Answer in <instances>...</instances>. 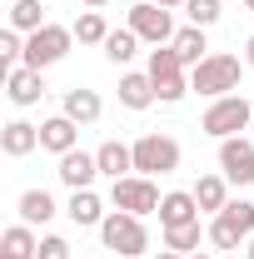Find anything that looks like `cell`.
I'll return each mask as SVG.
<instances>
[{
	"label": "cell",
	"mask_w": 254,
	"mask_h": 259,
	"mask_svg": "<svg viewBox=\"0 0 254 259\" xmlns=\"http://www.w3.org/2000/svg\"><path fill=\"white\" fill-rule=\"evenodd\" d=\"M239 75H244V65H239V55H224V50H209L204 60L190 70V90L204 100H224L239 90Z\"/></svg>",
	"instance_id": "cell-1"
},
{
	"label": "cell",
	"mask_w": 254,
	"mask_h": 259,
	"mask_svg": "<svg viewBox=\"0 0 254 259\" xmlns=\"http://www.w3.org/2000/svg\"><path fill=\"white\" fill-rule=\"evenodd\" d=\"M100 244L115 249V259H140L150 249V229L140 214H125V209H110L105 225H100Z\"/></svg>",
	"instance_id": "cell-2"
},
{
	"label": "cell",
	"mask_w": 254,
	"mask_h": 259,
	"mask_svg": "<svg viewBox=\"0 0 254 259\" xmlns=\"http://www.w3.org/2000/svg\"><path fill=\"white\" fill-rule=\"evenodd\" d=\"M244 125H254V100H244V95L209 100V110H204V120H199V130L215 135V140H234Z\"/></svg>",
	"instance_id": "cell-3"
},
{
	"label": "cell",
	"mask_w": 254,
	"mask_h": 259,
	"mask_svg": "<svg viewBox=\"0 0 254 259\" xmlns=\"http://www.w3.org/2000/svg\"><path fill=\"white\" fill-rule=\"evenodd\" d=\"M70 45H75V30L70 25H45V30H35L25 35V60L20 65H30V70H50V65H60L65 55H70Z\"/></svg>",
	"instance_id": "cell-4"
},
{
	"label": "cell",
	"mask_w": 254,
	"mask_h": 259,
	"mask_svg": "<svg viewBox=\"0 0 254 259\" xmlns=\"http://www.w3.org/2000/svg\"><path fill=\"white\" fill-rule=\"evenodd\" d=\"M159 199H164V194L155 190L150 175H125V180L110 185V204L125 209V214H140V220H145V214H159Z\"/></svg>",
	"instance_id": "cell-5"
},
{
	"label": "cell",
	"mask_w": 254,
	"mask_h": 259,
	"mask_svg": "<svg viewBox=\"0 0 254 259\" xmlns=\"http://www.w3.org/2000/svg\"><path fill=\"white\" fill-rule=\"evenodd\" d=\"M180 169V140L170 135H140L135 140V175H175Z\"/></svg>",
	"instance_id": "cell-6"
},
{
	"label": "cell",
	"mask_w": 254,
	"mask_h": 259,
	"mask_svg": "<svg viewBox=\"0 0 254 259\" xmlns=\"http://www.w3.org/2000/svg\"><path fill=\"white\" fill-rule=\"evenodd\" d=\"M130 30L140 35V40H150V45H170L175 40V20H170L164 5L145 0V5H130Z\"/></svg>",
	"instance_id": "cell-7"
},
{
	"label": "cell",
	"mask_w": 254,
	"mask_h": 259,
	"mask_svg": "<svg viewBox=\"0 0 254 259\" xmlns=\"http://www.w3.org/2000/svg\"><path fill=\"white\" fill-rule=\"evenodd\" d=\"M220 175L229 185H254V145L244 135H234V140H220Z\"/></svg>",
	"instance_id": "cell-8"
},
{
	"label": "cell",
	"mask_w": 254,
	"mask_h": 259,
	"mask_svg": "<svg viewBox=\"0 0 254 259\" xmlns=\"http://www.w3.org/2000/svg\"><path fill=\"white\" fill-rule=\"evenodd\" d=\"M5 95H10V105L30 110V105H40V95H45V75H40V70H30V65L5 70Z\"/></svg>",
	"instance_id": "cell-9"
},
{
	"label": "cell",
	"mask_w": 254,
	"mask_h": 259,
	"mask_svg": "<svg viewBox=\"0 0 254 259\" xmlns=\"http://www.w3.org/2000/svg\"><path fill=\"white\" fill-rule=\"evenodd\" d=\"M75 140H80V125H75L70 115H50V120H40V150H50V155H70V150H80Z\"/></svg>",
	"instance_id": "cell-10"
},
{
	"label": "cell",
	"mask_w": 254,
	"mask_h": 259,
	"mask_svg": "<svg viewBox=\"0 0 254 259\" xmlns=\"http://www.w3.org/2000/svg\"><path fill=\"white\" fill-rule=\"evenodd\" d=\"M199 220V199L194 190H170L159 199V229H175V225H194Z\"/></svg>",
	"instance_id": "cell-11"
},
{
	"label": "cell",
	"mask_w": 254,
	"mask_h": 259,
	"mask_svg": "<svg viewBox=\"0 0 254 259\" xmlns=\"http://www.w3.org/2000/svg\"><path fill=\"white\" fill-rule=\"evenodd\" d=\"M60 185H70V190H90L100 175V160L95 155H85V150H70V155H60Z\"/></svg>",
	"instance_id": "cell-12"
},
{
	"label": "cell",
	"mask_w": 254,
	"mask_h": 259,
	"mask_svg": "<svg viewBox=\"0 0 254 259\" xmlns=\"http://www.w3.org/2000/svg\"><path fill=\"white\" fill-rule=\"evenodd\" d=\"M0 150H5L10 160H25L30 150H40V125H30V120H10V125L0 130Z\"/></svg>",
	"instance_id": "cell-13"
},
{
	"label": "cell",
	"mask_w": 254,
	"mask_h": 259,
	"mask_svg": "<svg viewBox=\"0 0 254 259\" xmlns=\"http://www.w3.org/2000/svg\"><path fill=\"white\" fill-rule=\"evenodd\" d=\"M155 80H150V70H145V75H140V70H125V75H120V105H125V110H150V105H155Z\"/></svg>",
	"instance_id": "cell-14"
},
{
	"label": "cell",
	"mask_w": 254,
	"mask_h": 259,
	"mask_svg": "<svg viewBox=\"0 0 254 259\" xmlns=\"http://www.w3.org/2000/svg\"><path fill=\"white\" fill-rule=\"evenodd\" d=\"M100 160V175H110V180H125V175H135V145H120V140H105L95 150Z\"/></svg>",
	"instance_id": "cell-15"
},
{
	"label": "cell",
	"mask_w": 254,
	"mask_h": 259,
	"mask_svg": "<svg viewBox=\"0 0 254 259\" xmlns=\"http://www.w3.org/2000/svg\"><path fill=\"white\" fill-rule=\"evenodd\" d=\"M65 214H70L80 229H100V225H105V204H100V194H95V190H70Z\"/></svg>",
	"instance_id": "cell-16"
},
{
	"label": "cell",
	"mask_w": 254,
	"mask_h": 259,
	"mask_svg": "<svg viewBox=\"0 0 254 259\" xmlns=\"http://www.w3.org/2000/svg\"><path fill=\"white\" fill-rule=\"evenodd\" d=\"M60 115H70L75 125H95L100 115H105V105H100L95 90H85V85H75V90H65V110Z\"/></svg>",
	"instance_id": "cell-17"
},
{
	"label": "cell",
	"mask_w": 254,
	"mask_h": 259,
	"mask_svg": "<svg viewBox=\"0 0 254 259\" xmlns=\"http://www.w3.org/2000/svg\"><path fill=\"white\" fill-rule=\"evenodd\" d=\"M170 45H175V55L185 60V70H194V65L209 55V35L199 30V25H185V30H175V40H170Z\"/></svg>",
	"instance_id": "cell-18"
},
{
	"label": "cell",
	"mask_w": 254,
	"mask_h": 259,
	"mask_svg": "<svg viewBox=\"0 0 254 259\" xmlns=\"http://www.w3.org/2000/svg\"><path fill=\"white\" fill-rule=\"evenodd\" d=\"M194 199H199V214H220L224 204H229V180L224 175H199Z\"/></svg>",
	"instance_id": "cell-19"
},
{
	"label": "cell",
	"mask_w": 254,
	"mask_h": 259,
	"mask_svg": "<svg viewBox=\"0 0 254 259\" xmlns=\"http://www.w3.org/2000/svg\"><path fill=\"white\" fill-rule=\"evenodd\" d=\"M15 209H20V225H50V220H55V199H50V190H25Z\"/></svg>",
	"instance_id": "cell-20"
},
{
	"label": "cell",
	"mask_w": 254,
	"mask_h": 259,
	"mask_svg": "<svg viewBox=\"0 0 254 259\" xmlns=\"http://www.w3.org/2000/svg\"><path fill=\"white\" fill-rule=\"evenodd\" d=\"M35 249H40V239H35V229H30V225H10L5 234H0V254L35 259Z\"/></svg>",
	"instance_id": "cell-21"
},
{
	"label": "cell",
	"mask_w": 254,
	"mask_h": 259,
	"mask_svg": "<svg viewBox=\"0 0 254 259\" xmlns=\"http://www.w3.org/2000/svg\"><path fill=\"white\" fill-rule=\"evenodd\" d=\"M100 50H105V60H110V65H130L135 55H140V35L130 30V25H125V30H110V40H105Z\"/></svg>",
	"instance_id": "cell-22"
},
{
	"label": "cell",
	"mask_w": 254,
	"mask_h": 259,
	"mask_svg": "<svg viewBox=\"0 0 254 259\" xmlns=\"http://www.w3.org/2000/svg\"><path fill=\"white\" fill-rule=\"evenodd\" d=\"M45 25H50V20H45L40 0H15V5H10V30L35 35V30H45Z\"/></svg>",
	"instance_id": "cell-23"
},
{
	"label": "cell",
	"mask_w": 254,
	"mask_h": 259,
	"mask_svg": "<svg viewBox=\"0 0 254 259\" xmlns=\"http://www.w3.org/2000/svg\"><path fill=\"white\" fill-rule=\"evenodd\" d=\"M204 234H209V229H199V220H194V225H175V229H164V249H175V254L190 259Z\"/></svg>",
	"instance_id": "cell-24"
},
{
	"label": "cell",
	"mask_w": 254,
	"mask_h": 259,
	"mask_svg": "<svg viewBox=\"0 0 254 259\" xmlns=\"http://www.w3.org/2000/svg\"><path fill=\"white\" fill-rule=\"evenodd\" d=\"M209 244H215V249H239V244H249V234L234 225L229 214H215V220H209Z\"/></svg>",
	"instance_id": "cell-25"
},
{
	"label": "cell",
	"mask_w": 254,
	"mask_h": 259,
	"mask_svg": "<svg viewBox=\"0 0 254 259\" xmlns=\"http://www.w3.org/2000/svg\"><path fill=\"white\" fill-rule=\"evenodd\" d=\"M150 80H155L159 105H180L185 95H194V90H190V75H185V70H175V75H150Z\"/></svg>",
	"instance_id": "cell-26"
},
{
	"label": "cell",
	"mask_w": 254,
	"mask_h": 259,
	"mask_svg": "<svg viewBox=\"0 0 254 259\" xmlns=\"http://www.w3.org/2000/svg\"><path fill=\"white\" fill-rule=\"evenodd\" d=\"M70 30H75L80 45H105V40H110V25H105V15H100V10H85Z\"/></svg>",
	"instance_id": "cell-27"
},
{
	"label": "cell",
	"mask_w": 254,
	"mask_h": 259,
	"mask_svg": "<svg viewBox=\"0 0 254 259\" xmlns=\"http://www.w3.org/2000/svg\"><path fill=\"white\" fill-rule=\"evenodd\" d=\"M185 15H190V25L209 30V25L220 20V0H185Z\"/></svg>",
	"instance_id": "cell-28"
},
{
	"label": "cell",
	"mask_w": 254,
	"mask_h": 259,
	"mask_svg": "<svg viewBox=\"0 0 254 259\" xmlns=\"http://www.w3.org/2000/svg\"><path fill=\"white\" fill-rule=\"evenodd\" d=\"M20 60H25V40H20V30H0V65L15 70Z\"/></svg>",
	"instance_id": "cell-29"
},
{
	"label": "cell",
	"mask_w": 254,
	"mask_h": 259,
	"mask_svg": "<svg viewBox=\"0 0 254 259\" xmlns=\"http://www.w3.org/2000/svg\"><path fill=\"white\" fill-rule=\"evenodd\" d=\"M175 70H185V60L175 55V45H155L150 50V75H175Z\"/></svg>",
	"instance_id": "cell-30"
},
{
	"label": "cell",
	"mask_w": 254,
	"mask_h": 259,
	"mask_svg": "<svg viewBox=\"0 0 254 259\" xmlns=\"http://www.w3.org/2000/svg\"><path fill=\"white\" fill-rule=\"evenodd\" d=\"M220 214H229V220H234V225L244 229V234H254V204H249V199H229V204H224Z\"/></svg>",
	"instance_id": "cell-31"
},
{
	"label": "cell",
	"mask_w": 254,
	"mask_h": 259,
	"mask_svg": "<svg viewBox=\"0 0 254 259\" xmlns=\"http://www.w3.org/2000/svg\"><path fill=\"white\" fill-rule=\"evenodd\" d=\"M35 259H70V244H65L60 234H45L40 249H35Z\"/></svg>",
	"instance_id": "cell-32"
},
{
	"label": "cell",
	"mask_w": 254,
	"mask_h": 259,
	"mask_svg": "<svg viewBox=\"0 0 254 259\" xmlns=\"http://www.w3.org/2000/svg\"><path fill=\"white\" fill-rule=\"evenodd\" d=\"M244 65L254 70V35H249V45H244Z\"/></svg>",
	"instance_id": "cell-33"
},
{
	"label": "cell",
	"mask_w": 254,
	"mask_h": 259,
	"mask_svg": "<svg viewBox=\"0 0 254 259\" xmlns=\"http://www.w3.org/2000/svg\"><path fill=\"white\" fill-rule=\"evenodd\" d=\"M155 5H164V10H185V0H155Z\"/></svg>",
	"instance_id": "cell-34"
},
{
	"label": "cell",
	"mask_w": 254,
	"mask_h": 259,
	"mask_svg": "<svg viewBox=\"0 0 254 259\" xmlns=\"http://www.w3.org/2000/svg\"><path fill=\"white\" fill-rule=\"evenodd\" d=\"M80 5H85V10H105L110 0H80Z\"/></svg>",
	"instance_id": "cell-35"
},
{
	"label": "cell",
	"mask_w": 254,
	"mask_h": 259,
	"mask_svg": "<svg viewBox=\"0 0 254 259\" xmlns=\"http://www.w3.org/2000/svg\"><path fill=\"white\" fill-rule=\"evenodd\" d=\"M155 259H185V254H175V249H159V254Z\"/></svg>",
	"instance_id": "cell-36"
},
{
	"label": "cell",
	"mask_w": 254,
	"mask_h": 259,
	"mask_svg": "<svg viewBox=\"0 0 254 259\" xmlns=\"http://www.w3.org/2000/svg\"><path fill=\"white\" fill-rule=\"evenodd\" d=\"M244 254H249V259H254V234H249V249H244Z\"/></svg>",
	"instance_id": "cell-37"
},
{
	"label": "cell",
	"mask_w": 254,
	"mask_h": 259,
	"mask_svg": "<svg viewBox=\"0 0 254 259\" xmlns=\"http://www.w3.org/2000/svg\"><path fill=\"white\" fill-rule=\"evenodd\" d=\"M190 259H215V254H190Z\"/></svg>",
	"instance_id": "cell-38"
},
{
	"label": "cell",
	"mask_w": 254,
	"mask_h": 259,
	"mask_svg": "<svg viewBox=\"0 0 254 259\" xmlns=\"http://www.w3.org/2000/svg\"><path fill=\"white\" fill-rule=\"evenodd\" d=\"M244 5H249V10H254V0H244Z\"/></svg>",
	"instance_id": "cell-39"
},
{
	"label": "cell",
	"mask_w": 254,
	"mask_h": 259,
	"mask_svg": "<svg viewBox=\"0 0 254 259\" xmlns=\"http://www.w3.org/2000/svg\"><path fill=\"white\" fill-rule=\"evenodd\" d=\"M0 259H15V254H0Z\"/></svg>",
	"instance_id": "cell-40"
}]
</instances>
